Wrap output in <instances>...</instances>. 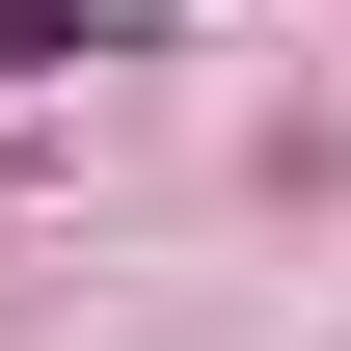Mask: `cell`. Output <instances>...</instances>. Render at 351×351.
<instances>
[{
	"label": "cell",
	"mask_w": 351,
	"mask_h": 351,
	"mask_svg": "<svg viewBox=\"0 0 351 351\" xmlns=\"http://www.w3.org/2000/svg\"><path fill=\"white\" fill-rule=\"evenodd\" d=\"M54 54H108V0H0V82H54Z\"/></svg>",
	"instance_id": "cell-1"
}]
</instances>
